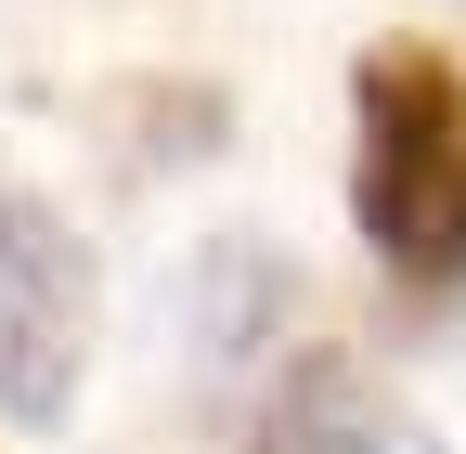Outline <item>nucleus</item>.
<instances>
[{
	"label": "nucleus",
	"instance_id": "nucleus-1",
	"mask_svg": "<svg viewBox=\"0 0 466 454\" xmlns=\"http://www.w3.org/2000/svg\"><path fill=\"white\" fill-rule=\"evenodd\" d=\"M350 208H363L389 273H415V286L466 273V78L415 39L363 52V169H350Z\"/></svg>",
	"mask_w": 466,
	"mask_h": 454
},
{
	"label": "nucleus",
	"instance_id": "nucleus-2",
	"mask_svg": "<svg viewBox=\"0 0 466 454\" xmlns=\"http://www.w3.org/2000/svg\"><path fill=\"white\" fill-rule=\"evenodd\" d=\"M91 364V247L52 195H0V416L52 428Z\"/></svg>",
	"mask_w": 466,
	"mask_h": 454
},
{
	"label": "nucleus",
	"instance_id": "nucleus-3",
	"mask_svg": "<svg viewBox=\"0 0 466 454\" xmlns=\"http://www.w3.org/2000/svg\"><path fill=\"white\" fill-rule=\"evenodd\" d=\"M259 441H272V454H441L428 416H415V403H389V389L350 364V351H299V364H285L272 428H259Z\"/></svg>",
	"mask_w": 466,
	"mask_h": 454
},
{
	"label": "nucleus",
	"instance_id": "nucleus-4",
	"mask_svg": "<svg viewBox=\"0 0 466 454\" xmlns=\"http://www.w3.org/2000/svg\"><path fill=\"white\" fill-rule=\"evenodd\" d=\"M168 325H182L208 364H247L259 337L285 325V260H272L259 234H208V247H195V273L168 286Z\"/></svg>",
	"mask_w": 466,
	"mask_h": 454
}]
</instances>
